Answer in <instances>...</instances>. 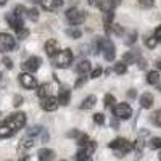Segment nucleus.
<instances>
[{"label": "nucleus", "instance_id": "obj_1", "mask_svg": "<svg viewBox=\"0 0 161 161\" xmlns=\"http://www.w3.org/2000/svg\"><path fill=\"white\" fill-rule=\"evenodd\" d=\"M26 124V114L24 113H13L5 123L0 124V139H8L23 129Z\"/></svg>", "mask_w": 161, "mask_h": 161}, {"label": "nucleus", "instance_id": "obj_2", "mask_svg": "<svg viewBox=\"0 0 161 161\" xmlns=\"http://www.w3.org/2000/svg\"><path fill=\"white\" fill-rule=\"evenodd\" d=\"M108 147L110 148H113L114 150V153H116V156L118 158H121V156H126L134 147H132V143L129 142V140H126V139H114L113 142H110L108 143Z\"/></svg>", "mask_w": 161, "mask_h": 161}, {"label": "nucleus", "instance_id": "obj_3", "mask_svg": "<svg viewBox=\"0 0 161 161\" xmlns=\"http://www.w3.org/2000/svg\"><path fill=\"white\" fill-rule=\"evenodd\" d=\"M100 52L106 61H113L114 57H116V48H114V44L111 42L110 39H102L100 40Z\"/></svg>", "mask_w": 161, "mask_h": 161}, {"label": "nucleus", "instance_id": "obj_4", "mask_svg": "<svg viewBox=\"0 0 161 161\" xmlns=\"http://www.w3.org/2000/svg\"><path fill=\"white\" fill-rule=\"evenodd\" d=\"M73 52L69 48H64L58 53V57H57V61H55V66H58V68L64 69V68H68V66L73 63Z\"/></svg>", "mask_w": 161, "mask_h": 161}, {"label": "nucleus", "instance_id": "obj_5", "mask_svg": "<svg viewBox=\"0 0 161 161\" xmlns=\"http://www.w3.org/2000/svg\"><path fill=\"white\" fill-rule=\"evenodd\" d=\"M64 16L71 24H80V23H84V19H86V13L77 10V8H69V10H66Z\"/></svg>", "mask_w": 161, "mask_h": 161}, {"label": "nucleus", "instance_id": "obj_6", "mask_svg": "<svg viewBox=\"0 0 161 161\" xmlns=\"http://www.w3.org/2000/svg\"><path fill=\"white\" fill-rule=\"evenodd\" d=\"M13 48H15V37L11 34L2 32L0 34V52L7 53V52H11Z\"/></svg>", "mask_w": 161, "mask_h": 161}, {"label": "nucleus", "instance_id": "obj_7", "mask_svg": "<svg viewBox=\"0 0 161 161\" xmlns=\"http://www.w3.org/2000/svg\"><path fill=\"white\" fill-rule=\"evenodd\" d=\"M113 113L118 119H129L132 116V108L127 103H118L113 108Z\"/></svg>", "mask_w": 161, "mask_h": 161}, {"label": "nucleus", "instance_id": "obj_8", "mask_svg": "<svg viewBox=\"0 0 161 161\" xmlns=\"http://www.w3.org/2000/svg\"><path fill=\"white\" fill-rule=\"evenodd\" d=\"M18 80H19V84H21L24 89H36V87H37L36 77H32V74H29V73L19 74V76H18Z\"/></svg>", "mask_w": 161, "mask_h": 161}, {"label": "nucleus", "instance_id": "obj_9", "mask_svg": "<svg viewBox=\"0 0 161 161\" xmlns=\"http://www.w3.org/2000/svg\"><path fill=\"white\" fill-rule=\"evenodd\" d=\"M40 63H42V61H40L39 57H31V58H28V60L23 63V69L28 71L29 74H32V73H36V71L39 69Z\"/></svg>", "mask_w": 161, "mask_h": 161}, {"label": "nucleus", "instance_id": "obj_10", "mask_svg": "<svg viewBox=\"0 0 161 161\" xmlns=\"http://www.w3.org/2000/svg\"><path fill=\"white\" fill-rule=\"evenodd\" d=\"M58 103H60L58 97H47V98L42 100L40 106H42V110H45V111H55L58 108Z\"/></svg>", "mask_w": 161, "mask_h": 161}, {"label": "nucleus", "instance_id": "obj_11", "mask_svg": "<svg viewBox=\"0 0 161 161\" xmlns=\"http://www.w3.org/2000/svg\"><path fill=\"white\" fill-rule=\"evenodd\" d=\"M7 21L10 23V26H11V28L15 29L16 32H19L21 29H24V21H23V18L16 16L15 13H11V15H7Z\"/></svg>", "mask_w": 161, "mask_h": 161}, {"label": "nucleus", "instance_id": "obj_12", "mask_svg": "<svg viewBox=\"0 0 161 161\" xmlns=\"http://www.w3.org/2000/svg\"><path fill=\"white\" fill-rule=\"evenodd\" d=\"M63 0H42L40 2V5H42V8L44 10H47V11H55V10H58V8H61L63 7Z\"/></svg>", "mask_w": 161, "mask_h": 161}, {"label": "nucleus", "instance_id": "obj_13", "mask_svg": "<svg viewBox=\"0 0 161 161\" xmlns=\"http://www.w3.org/2000/svg\"><path fill=\"white\" fill-rule=\"evenodd\" d=\"M45 53L48 57H55L57 53H58V48H60V45H58V42L55 39H48L47 42H45Z\"/></svg>", "mask_w": 161, "mask_h": 161}, {"label": "nucleus", "instance_id": "obj_14", "mask_svg": "<svg viewBox=\"0 0 161 161\" xmlns=\"http://www.w3.org/2000/svg\"><path fill=\"white\" fill-rule=\"evenodd\" d=\"M37 158L39 161H53L55 159V152L50 148H40L37 152Z\"/></svg>", "mask_w": 161, "mask_h": 161}, {"label": "nucleus", "instance_id": "obj_15", "mask_svg": "<svg viewBox=\"0 0 161 161\" xmlns=\"http://www.w3.org/2000/svg\"><path fill=\"white\" fill-rule=\"evenodd\" d=\"M140 106H142V108H145V110H148V108H152V106H153V95H152L150 92L142 93V97H140Z\"/></svg>", "mask_w": 161, "mask_h": 161}, {"label": "nucleus", "instance_id": "obj_16", "mask_svg": "<svg viewBox=\"0 0 161 161\" xmlns=\"http://www.w3.org/2000/svg\"><path fill=\"white\" fill-rule=\"evenodd\" d=\"M113 18H114V13L113 10L108 11V13H105L103 15V26H105V32H110L113 29Z\"/></svg>", "mask_w": 161, "mask_h": 161}, {"label": "nucleus", "instance_id": "obj_17", "mask_svg": "<svg viewBox=\"0 0 161 161\" xmlns=\"http://www.w3.org/2000/svg\"><path fill=\"white\" fill-rule=\"evenodd\" d=\"M34 143H36V137H32V136H24L23 139H21V142H19V148H23V150H28V148H32L34 147Z\"/></svg>", "mask_w": 161, "mask_h": 161}, {"label": "nucleus", "instance_id": "obj_18", "mask_svg": "<svg viewBox=\"0 0 161 161\" xmlns=\"http://www.w3.org/2000/svg\"><path fill=\"white\" fill-rule=\"evenodd\" d=\"M95 103H97V97L95 95H89V97H86L82 100V103H80V110H90V108L95 106Z\"/></svg>", "mask_w": 161, "mask_h": 161}, {"label": "nucleus", "instance_id": "obj_19", "mask_svg": "<svg viewBox=\"0 0 161 161\" xmlns=\"http://www.w3.org/2000/svg\"><path fill=\"white\" fill-rule=\"evenodd\" d=\"M76 71H77V74H80V76H86V74L90 71V61H89V60L79 61V64L76 66Z\"/></svg>", "mask_w": 161, "mask_h": 161}, {"label": "nucleus", "instance_id": "obj_20", "mask_svg": "<svg viewBox=\"0 0 161 161\" xmlns=\"http://www.w3.org/2000/svg\"><path fill=\"white\" fill-rule=\"evenodd\" d=\"M139 58H140V55H139L137 52H127L126 55L123 57V63L130 64V63H136V61H139Z\"/></svg>", "mask_w": 161, "mask_h": 161}, {"label": "nucleus", "instance_id": "obj_21", "mask_svg": "<svg viewBox=\"0 0 161 161\" xmlns=\"http://www.w3.org/2000/svg\"><path fill=\"white\" fill-rule=\"evenodd\" d=\"M69 97H71V90H68V89H61L58 92V100H60L61 105H68L69 103Z\"/></svg>", "mask_w": 161, "mask_h": 161}, {"label": "nucleus", "instance_id": "obj_22", "mask_svg": "<svg viewBox=\"0 0 161 161\" xmlns=\"http://www.w3.org/2000/svg\"><path fill=\"white\" fill-rule=\"evenodd\" d=\"M74 159H76V161H92V158H90V153H89L86 148H80V150L76 153Z\"/></svg>", "mask_w": 161, "mask_h": 161}, {"label": "nucleus", "instance_id": "obj_23", "mask_svg": "<svg viewBox=\"0 0 161 161\" xmlns=\"http://www.w3.org/2000/svg\"><path fill=\"white\" fill-rule=\"evenodd\" d=\"M50 89H52L50 84H42V86L39 87V90H37V95L42 98V100L47 98V97H50V95H48V93H50Z\"/></svg>", "mask_w": 161, "mask_h": 161}, {"label": "nucleus", "instance_id": "obj_24", "mask_svg": "<svg viewBox=\"0 0 161 161\" xmlns=\"http://www.w3.org/2000/svg\"><path fill=\"white\" fill-rule=\"evenodd\" d=\"M97 7H98L103 13H108V11H111V0H98Z\"/></svg>", "mask_w": 161, "mask_h": 161}, {"label": "nucleus", "instance_id": "obj_25", "mask_svg": "<svg viewBox=\"0 0 161 161\" xmlns=\"http://www.w3.org/2000/svg\"><path fill=\"white\" fill-rule=\"evenodd\" d=\"M158 80H159V73L158 71H150L148 74H147V82L148 84L155 86V84H158Z\"/></svg>", "mask_w": 161, "mask_h": 161}, {"label": "nucleus", "instance_id": "obj_26", "mask_svg": "<svg viewBox=\"0 0 161 161\" xmlns=\"http://www.w3.org/2000/svg\"><path fill=\"white\" fill-rule=\"evenodd\" d=\"M126 71H127V64H126V63L119 61V63L114 64V73H116V74H124Z\"/></svg>", "mask_w": 161, "mask_h": 161}, {"label": "nucleus", "instance_id": "obj_27", "mask_svg": "<svg viewBox=\"0 0 161 161\" xmlns=\"http://www.w3.org/2000/svg\"><path fill=\"white\" fill-rule=\"evenodd\" d=\"M156 44H158V40H156L155 36H147V37H145V45L148 47V48H155Z\"/></svg>", "mask_w": 161, "mask_h": 161}, {"label": "nucleus", "instance_id": "obj_28", "mask_svg": "<svg viewBox=\"0 0 161 161\" xmlns=\"http://www.w3.org/2000/svg\"><path fill=\"white\" fill-rule=\"evenodd\" d=\"M114 97L111 95V93H106V95H105V106H106V108H111V106H113V108H114Z\"/></svg>", "mask_w": 161, "mask_h": 161}, {"label": "nucleus", "instance_id": "obj_29", "mask_svg": "<svg viewBox=\"0 0 161 161\" xmlns=\"http://www.w3.org/2000/svg\"><path fill=\"white\" fill-rule=\"evenodd\" d=\"M150 148L152 150H161V139L159 137H153L150 140Z\"/></svg>", "mask_w": 161, "mask_h": 161}, {"label": "nucleus", "instance_id": "obj_30", "mask_svg": "<svg viewBox=\"0 0 161 161\" xmlns=\"http://www.w3.org/2000/svg\"><path fill=\"white\" fill-rule=\"evenodd\" d=\"M155 5V0H139V7L140 8H145V10H148Z\"/></svg>", "mask_w": 161, "mask_h": 161}, {"label": "nucleus", "instance_id": "obj_31", "mask_svg": "<svg viewBox=\"0 0 161 161\" xmlns=\"http://www.w3.org/2000/svg\"><path fill=\"white\" fill-rule=\"evenodd\" d=\"M152 121H153L158 127H161V110H158V111H155V113L152 114Z\"/></svg>", "mask_w": 161, "mask_h": 161}, {"label": "nucleus", "instance_id": "obj_32", "mask_svg": "<svg viewBox=\"0 0 161 161\" xmlns=\"http://www.w3.org/2000/svg\"><path fill=\"white\" fill-rule=\"evenodd\" d=\"M28 16H29V19L37 21V19H39V11H37V8H28Z\"/></svg>", "mask_w": 161, "mask_h": 161}, {"label": "nucleus", "instance_id": "obj_33", "mask_svg": "<svg viewBox=\"0 0 161 161\" xmlns=\"http://www.w3.org/2000/svg\"><path fill=\"white\" fill-rule=\"evenodd\" d=\"M89 142H90V139L86 136V134H84V136H79V139H77V145L80 147V148H84Z\"/></svg>", "mask_w": 161, "mask_h": 161}, {"label": "nucleus", "instance_id": "obj_34", "mask_svg": "<svg viewBox=\"0 0 161 161\" xmlns=\"http://www.w3.org/2000/svg\"><path fill=\"white\" fill-rule=\"evenodd\" d=\"M13 13H15L16 16L23 18V15H24V13H28V10H26L23 5H16V7H15V10H13Z\"/></svg>", "mask_w": 161, "mask_h": 161}, {"label": "nucleus", "instance_id": "obj_35", "mask_svg": "<svg viewBox=\"0 0 161 161\" xmlns=\"http://www.w3.org/2000/svg\"><path fill=\"white\" fill-rule=\"evenodd\" d=\"M66 34H68L69 37H73V39H79L82 32H80L79 29H68V31H66Z\"/></svg>", "mask_w": 161, "mask_h": 161}, {"label": "nucleus", "instance_id": "obj_36", "mask_svg": "<svg viewBox=\"0 0 161 161\" xmlns=\"http://www.w3.org/2000/svg\"><path fill=\"white\" fill-rule=\"evenodd\" d=\"M136 40H137V32H134V31H132V32H130V34L127 36V40H126V44H127V45H132L134 42H136Z\"/></svg>", "mask_w": 161, "mask_h": 161}, {"label": "nucleus", "instance_id": "obj_37", "mask_svg": "<svg viewBox=\"0 0 161 161\" xmlns=\"http://www.w3.org/2000/svg\"><path fill=\"white\" fill-rule=\"evenodd\" d=\"M93 121H95L97 124H105V116L102 113H95L93 114Z\"/></svg>", "mask_w": 161, "mask_h": 161}, {"label": "nucleus", "instance_id": "obj_38", "mask_svg": "<svg viewBox=\"0 0 161 161\" xmlns=\"http://www.w3.org/2000/svg\"><path fill=\"white\" fill-rule=\"evenodd\" d=\"M16 34H18V39H19V40H23V39H26V37L29 36V29H26V28H24V29H21V31H19V32H16Z\"/></svg>", "mask_w": 161, "mask_h": 161}, {"label": "nucleus", "instance_id": "obj_39", "mask_svg": "<svg viewBox=\"0 0 161 161\" xmlns=\"http://www.w3.org/2000/svg\"><path fill=\"white\" fill-rule=\"evenodd\" d=\"M86 80H87V77H86V76H80V77H79V79L76 80L74 87H76V89H79L80 86H84V84H86Z\"/></svg>", "mask_w": 161, "mask_h": 161}, {"label": "nucleus", "instance_id": "obj_40", "mask_svg": "<svg viewBox=\"0 0 161 161\" xmlns=\"http://www.w3.org/2000/svg\"><path fill=\"white\" fill-rule=\"evenodd\" d=\"M113 32L116 34V36H121L124 32V29H123V26H119V24H113Z\"/></svg>", "mask_w": 161, "mask_h": 161}, {"label": "nucleus", "instance_id": "obj_41", "mask_svg": "<svg viewBox=\"0 0 161 161\" xmlns=\"http://www.w3.org/2000/svg\"><path fill=\"white\" fill-rule=\"evenodd\" d=\"M2 63L7 66L8 69H11V68H13V61H11V58H8V57H3V58H2Z\"/></svg>", "mask_w": 161, "mask_h": 161}, {"label": "nucleus", "instance_id": "obj_42", "mask_svg": "<svg viewBox=\"0 0 161 161\" xmlns=\"http://www.w3.org/2000/svg\"><path fill=\"white\" fill-rule=\"evenodd\" d=\"M102 71H103V69L100 68V66H97V68H95V69H93V71L90 73V76H92L93 79H97V77H100V74H102Z\"/></svg>", "mask_w": 161, "mask_h": 161}, {"label": "nucleus", "instance_id": "obj_43", "mask_svg": "<svg viewBox=\"0 0 161 161\" xmlns=\"http://www.w3.org/2000/svg\"><path fill=\"white\" fill-rule=\"evenodd\" d=\"M13 105H15L16 108H18L19 105H23V97H19V95H15V98H13Z\"/></svg>", "mask_w": 161, "mask_h": 161}, {"label": "nucleus", "instance_id": "obj_44", "mask_svg": "<svg viewBox=\"0 0 161 161\" xmlns=\"http://www.w3.org/2000/svg\"><path fill=\"white\" fill-rule=\"evenodd\" d=\"M153 36L156 37L158 42H161V26H158V28L155 29V34H153Z\"/></svg>", "mask_w": 161, "mask_h": 161}, {"label": "nucleus", "instance_id": "obj_45", "mask_svg": "<svg viewBox=\"0 0 161 161\" xmlns=\"http://www.w3.org/2000/svg\"><path fill=\"white\" fill-rule=\"evenodd\" d=\"M137 64H139V68H140V69H145V68H147V61H145L143 58H139Z\"/></svg>", "mask_w": 161, "mask_h": 161}, {"label": "nucleus", "instance_id": "obj_46", "mask_svg": "<svg viewBox=\"0 0 161 161\" xmlns=\"http://www.w3.org/2000/svg\"><path fill=\"white\" fill-rule=\"evenodd\" d=\"M136 95H137V92L134 90V89H130V90L127 92V97H129V98H134V97H136Z\"/></svg>", "mask_w": 161, "mask_h": 161}, {"label": "nucleus", "instance_id": "obj_47", "mask_svg": "<svg viewBox=\"0 0 161 161\" xmlns=\"http://www.w3.org/2000/svg\"><path fill=\"white\" fill-rule=\"evenodd\" d=\"M121 0H111V7H118Z\"/></svg>", "mask_w": 161, "mask_h": 161}, {"label": "nucleus", "instance_id": "obj_48", "mask_svg": "<svg viewBox=\"0 0 161 161\" xmlns=\"http://www.w3.org/2000/svg\"><path fill=\"white\" fill-rule=\"evenodd\" d=\"M97 2H98V0H89V3L93 7V5H97Z\"/></svg>", "mask_w": 161, "mask_h": 161}, {"label": "nucleus", "instance_id": "obj_49", "mask_svg": "<svg viewBox=\"0 0 161 161\" xmlns=\"http://www.w3.org/2000/svg\"><path fill=\"white\" fill-rule=\"evenodd\" d=\"M5 3H7V0H0V7H3Z\"/></svg>", "mask_w": 161, "mask_h": 161}, {"label": "nucleus", "instance_id": "obj_50", "mask_svg": "<svg viewBox=\"0 0 161 161\" xmlns=\"http://www.w3.org/2000/svg\"><path fill=\"white\" fill-rule=\"evenodd\" d=\"M156 66H158V69H161V60H158V63H156Z\"/></svg>", "mask_w": 161, "mask_h": 161}, {"label": "nucleus", "instance_id": "obj_51", "mask_svg": "<svg viewBox=\"0 0 161 161\" xmlns=\"http://www.w3.org/2000/svg\"><path fill=\"white\" fill-rule=\"evenodd\" d=\"M158 158H159V161H161V152H159V156H158Z\"/></svg>", "mask_w": 161, "mask_h": 161}, {"label": "nucleus", "instance_id": "obj_52", "mask_svg": "<svg viewBox=\"0 0 161 161\" xmlns=\"http://www.w3.org/2000/svg\"><path fill=\"white\" fill-rule=\"evenodd\" d=\"M0 80H2V73H0Z\"/></svg>", "mask_w": 161, "mask_h": 161}, {"label": "nucleus", "instance_id": "obj_53", "mask_svg": "<svg viewBox=\"0 0 161 161\" xmlns=\"http://www.w3.org/2000/svg\"><path fill=\"white\" fill-rule=\"evenodd\" d=\"M61 161H66V159H61Z\"/></svg>", "mask_w": 161, "mask_h": 161}, {"label": "nucleus", "instance_id": "obj_54", "mask_svg": "<svg viewBox=\"0 0 161 161\" xmlns=\"http://www.w3.org/2000/svg\"><path fill=\"white\" fill-rule=\"evenodd\" d=\"M159 90H161V86H159Z\"/></svg>", "mask_w": 161, "mask_h": 161}]
</instances>
